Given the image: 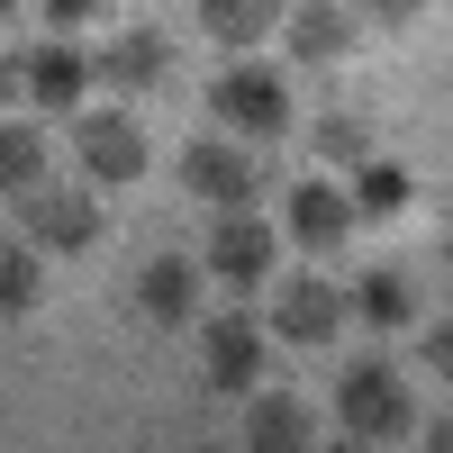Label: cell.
<instances>
[{"label":"cell","instance_id":"1","mask_svg":"<svg viewBox=\"0 0 453 453\" xmlns=\"http://www.w3.org/2000/svg\"><path fill=\"white\" fill-rule=\"evenodd\" d=\"M335 426H345L354 444H408V426H418V390H408V372L390 354L345 363V381H335Z\"/></svg>","mask_w":453,"mask_h":453},{"label":"cell","instance_id":"2","mask_svg":"<svg viewBox=\"0 0 453 453\" xmlns=\"http://www.w3.org/2000/svg\"><path fill=\"white\" fill-rule=\"evenodd\" d=\"M209 109H218V127L236 136V145H273V136L290 127V82H281L263 55H236V64L209 82Z\"/></svg>","mask_w":453,"mask_h":453},{"label":"cell","instance_id":"3","mask_svg":"<svg viewBox=\"0 0 453 453\" xmlns=\"http://www.w3.org/2000/svg\"><path fill=\"white\" fill-rule=\"evenodd\" d=\"M181 191L191 200H209V209H254V191H263V164H254V145H236V136H200V145H181Z\"/></svg>","mask_w":453,"mask_h":453},{"label":"cell","instance_id":"4","mask_svg":"<svg viewBox=\"0 0 453 453\" xmlns=\"http://www.w3.org/2000/svg\"><path fill=\"white\" fill-rule=\"evenodd\" d=\"M73 155H82L91 181L127 191V181L145 173V127L127 119V109H73Z\"/></svg>","mask_w":453,"mask_h":453},{"label":"cell","instance_id":"5","mask_svg":"<svg viewBox=\"0 0 453 453\" xmlns=\"http://www.w3.org/2000/svg\"><path fill=\"white\" fill-rule=\"evenodd\" d=\"M263 354H273V335L254 326V309H218L209 326H200V363H209V390H254L263 381Z\"/></svg>","mask_w":453,"mask_h":453},{"label":"cell","instance_id":"6","mask_svg":"<svg viewBox=\"0 0 453 453\" xmlns=\"http://www.w3.org/2000/svg\"><path fill=\"white\" fill-rule=\"evenodd\" d=\"M19 209H27V254H91L109 236L91 191H27Z\"/></svg>","mask_w":453,"mask_h":453},{"label":"cell","instance_id":"7","mask_svg":"<svg viewBox=\"0 0 453 453\" xmlns=\"http://www.w3.org/2000/svg\"><path fill=\"white\" fill-rule=\"evenodd\" d=\"M318 444V408L281 390V381H254L245 390V453H309Z\"/></svg>","mask_w":453,"mask_h":453},{"label":"cell","instance_id":"8","mask_svg":"<svg viewBox=\"0 0 453 453\" xmlns=\"http://www.w3.org/2000/svg\"><path fill=\"white\" fill-rule=\"evenodd\" d=\"M19 91L36 100V119H73V109H82V91H91V55L73 46V36H55V46L19 55Z\"/></svg>","mask_w":453,"mask_h":453},{"label":"cell","instance_id":"9","mask_svg":"<svg viewBox=\"0 0 453 453\" xmlns=\"http://www.w3.org/2000/svg\"><path fill=\"white\" fill-rule=\"evenodd\" d=\"M345 326V290H335L326 273H290L281 299H273V326L263 335H281V345H326V335Z\"/></svg>","mask_w":453,"mask_h":453},{"label":"cell","instance_id":"10","mask_svg":"<svg viewBox=\"0 0 453 453\" xmlns=\"http://www.w3.org/2000/svg\"><path fill=\"white\" fill-rule=\"evenodd\" d=\"M273 254H281V236H273V226H263V218H218V236H209V263H200V273H218L226 290H263V281H273Z\"/></svg>","mask_w":453,"mask_h":453},{"label":"cell","instance_id":"11","mask_svg":"<svg viewBox=\"0 0 453 453\" xmlns=\"http://www.w3.org/2000/svg\"><path fill=\"white\" fill-rule=\"evenodd\" d=\"M91 82H109V91H164V82H173V36H164V27L109 36V55L91 64Z\"/></svg>","mask_w":453,"mask_h":453},{"label":"cell","instance_id":"12","mask_svg":"<svg viewBox=\"0 0 453 453\" xmlns=\"http://www.w3.org/2000/svg\"><path fill=\"white\" fill-rule=\"evenodd\" d=\"M281 236H290V245H309V254H335V245L354 236V200L335 191V181H299L290 209H281Z\"/></svg>","mask_w":453,"mask_h":453},{"label":"cell","instance_id":"13","mask_svg":"<svg viewBox=\"0 0 453 453\" xmlns=\"http://www.w3.org/2000/svg\"><path fill=\"white\" fill-rule=\"evenodd\" d=\"M200 263L191 254H155L136 273V309H145V326H181V318H200Z\"/></svg>","mask_w":453,"mask_h":453},{"label":"cell","instance_id":"14","mask_svg":"<svg viewBox=\"0 0 453 453\" xmlns=\"http://www.w3.org/2000/svg\"><path fill=\"white\" fill-rule=\"evenodd\" d=\"M281 36H290V55H299V64H345V55H354V36H363V19H354V10H335V0H309V10H281Z\"/></svg>","mask_w":453,"mask_h":453},{"label":"cell","instance_id":"15","mask_svg":"<svg viewBox=\"0 0 453 453\" xmlns=\"http://www.w3.org/2000/svg\"><path fill=\"white\" fill-rule=\"evenodd\" d=\"M345 318H363L372 335H408V326H418V281H408L399 263H381V273H363L345 290Z\"/></svg>","mask_w":453,"mask_h":453},{"label":"cell","instance_id":"16","mask_svg":"<svg viewBox=\"0 0 453 453\" xmlns=\"http://www.w3.org/2000/svg\"><path fill=\"white\" fill-rule=\"evenodd\" d=\"M200 27L218 36L226 55H254L263 36L281 27V0H200Z\"/></svg>","mask_w":453,"mask_h":453},{"label":"cell","instance_id":"17","mask_svg":"<svg viewBox=\"0 0 453 453\" xmlns=\"http://www.w3.org/2000/svg\"><path fill=\"white\" fill-rule=\"evenodd\" d=\"M0 191L10 200L46 191V136H36V119H0Z\"/></svg>","mask_w":453,"mask_h":453},{"label":"cell","instance_id":"18","mask_svg":"<svg viewBox=\"0 0 453 453\" xmlns=\"http://www.w3.org/2000/svg\"><path fill=\"white\" fill-rule=\"evenodd\" d=\"M354 226L363 218H399L408 200H418V173H408V164H354Z\"/></svg>","mask_w":453,"mask_h":453},{"label":"cell","instance_id":"19","mask_svg":"<svg viewBox=\"0 0 453 453\" xmlns=\"http://www.w3.org/2000/svg\"><path fill=\"white\" fill-rule=\"evenodd\" d=\"M36 299H46V254L0 245V318H27Z\"/></svg>","mask_w":453,"mask_h":453},{"label":"cell","instance_id":"20","mask_svg":"<svg viewBox=\"0 0 453 453\" xmlns=\"http://www.w3.org/2000/svg\"><path fill=\"white\" fill-rule=\"evenodd\" d=\"M309 145H318V164H372V136H363V119H354V109H326Z\"/></svg>","mask_w":453,"mask_h":453},{"label":"cell","instance_id":"21","mask_svg":"<svg viewBox=\"0 0 453 453\" xmlns=\"http://www.w3.org/2000/svg\"><path fill=\"white\" fill-rule=\"evenodd\" d=\"M36 10H46V27H55V36H82L91 19H109V0H36Z\"/></svg>","mask_w":453,"mask_h":453},{"label":"cell","instance_id":"22","mask_svg":"<svg viewBox=\"0 0 453 453\" xmlns=\"http://www.w3.org/2000/svg\"><path fill=\"white\" fill-rule=\"evenodd\" d=\"M363 19H381V27H418L426 0H363Z\"/></svg>","mask_w":453,"mask_h":453},{"label":"cell","instance_id":"23","mask_svg":"<svg viewBox=\"0 0 453 453\" xmlns=\"http://www.w3.org/2000/svg\"><path fill=\"white\" fill-rule=\"evenodd\" d=\"M418 363H426V372L453 363V335H444V326H418Z\"/></svg>","mask_w":453,"mask_h":453},{"label":"cell","instance_id":"24","mask_svg":"<svg viewBox=\"0 0 453 453\" xmlns=\"http://www.w3.org/2000/svg\"><path fill=\"white\" fill-rule=\"evenodd\" d=\"M10 100H19V55L0 46V109H10Z\"/></svg>","mask_w":453,"mask_h":453},{"label":"cell","instance_id":"25","mask_svg":"<svg viewBox=\"0 0 453 453\" xmlns=\"http://www.w3.org/2000/svg\"><path fill=\"white\" fill-rule=\"evenodd\" d=\"M0 19H19V0H0Z\"/></svg>","mask_w":453,"mask_h":453}]
</instances>
